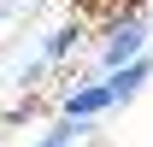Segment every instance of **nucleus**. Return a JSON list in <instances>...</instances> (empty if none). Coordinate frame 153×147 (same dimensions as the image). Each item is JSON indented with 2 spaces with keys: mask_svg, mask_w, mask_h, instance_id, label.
<instances>
[{
  "mask_svg": "<svg viewBox=\"0 0 153 147\" xmlns=\"http://www.w3.org/2000/svg\"><path fill=\"white\" fill-rule=\"evenodd\" d=\"M100 65L118 71V65H130V59H147V18L141 12H112L106 30H100Z\"/></svg>",
  "mask_w": 153,
  "mask_h": 147,
  "instance_id": "obj_1",
  "label": "nucleus"
},
{
  "mask_svg": "<svg viewBox=\"0 0 153 147\" xmlns=\"http://www.w3.org/2000/svg\"><path fill=\"white\" fill-rule=\"evenodd\" d=\"M141 82H147V59H130V65L106 71V94H112V106L135 100V94H141Z\"/></svg>",
  "mask_w": 153,
  "mask_h": 147,
  "instance_id": "obj_3",
  "label": "nucleus"
},
{
  "mask_svg": "<svg viewBox=\"0 0 153 147\" xmlns=\"http://www.w3.org/2000/svg\"><path fill=\"white\" fill-rule=\"evenodd\" d=\"M100 112H112V94H106V82H76V88L59 100V118H65V124H94Z\"/></svg>",
  "mask_w": 153,
  "mask_h": 147,
  "instance_id": "obj_2",
  "label": "nucleus"
},
{
  "mask_svg": "<svg viewBox=\"0 0 153 147\" xmlns=\"http://www.w3.org/2000/svg\"><path fill=\"white\" fill-rule=\"evenodd\" d=\"M76 24H59V30H47V41H41V65H53V59H65V53H76Z\"/></svg>",
  "mask_w": 153,
  "mask_h": 147,
  "instance_id": "obj_4",
  "label": "nucleus"
},
{
  "mask_svg": "<svg viewBox=\"0 0 153 147\" xmlns=\"http://www.w3.org/2000/svg\"><path fill=\"white\" fill-rule=\"evenodd\" d=\"M82 129H88V124H65V118H59V129L41 135V147H82Z\"/></svg>",
  "mask_w": 153,
  "mask_h": 147,
  "instance_id": "obj_5",
  "label": "nucleus"
}]
</instances>
